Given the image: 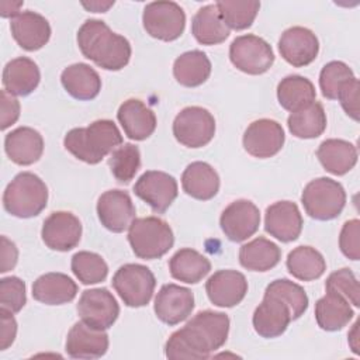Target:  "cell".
I'll list each match as a JSON object with an SVG mask.
<instances>
[{
  "instance_id": "6da1fadb",
  "label": "cell",
  "mask_w": 360,
  "mask_h": 360,
  "mask_svg": "<svg viewBox=\"0 0 360 360\" xmlns=\"http://www.w3.org/2000/svg\"><path fill=\"white\" fill-rule=\"evenodd\" d=\"M229 332V318L224 312L200 311L181 329L173 332L165 345L167 359H208L221 349Z\"/></svg>"
},
{
  "instance_id": "7a4b0ae2",
  "label": "cell",
  "mask_w": 360,
  "mask_h": 360,
  "mask_svg": "<svg viewBox=\"0 0 360 360\" xmlns=\"http://www.w3.org/2000/svg\"><path fill=\"white\" fill-rule=\"evenodd\" d=\"M77 45L83 56L105 70H121L131 58L129 41L115 34L101 20H86L77 31Z\"/></svg>"
},
{
  "instance_id": "3957f363",
  "label": "cell",
  "mask_w": 360,
  "mask_h": 360,
  "mask_svg": "<svg viewBox=\"0 0 360 360\" xmlns=\"http://www.w3.org/2000/svg\"><path fill=\"white\" fill-rule=\"evenodd\" d=\"M63 145L76 159L97 165L122 145V135L111 120H97L86 128L70 129L63 138Z\"/></svg>"
},
{
  "instance_id": "277c9868",
  "label": "cell",
  "mask_w": 360,
  "mask_h": 360,
  "mask_svg": "<svg viewBox=\"0 0 360 360\" xmlns=\"http://www.w3.org/2000/svg\"><path fill=\"white\" fill-rule=\"evenodd\" d=\"M48 202L46 184L31 172L18 173L3 193L4 210L17 218L37 217Z\"/></svg>"
},
{
  "instance_id": "5b68a950",
  "label": "cell",
  "mask_w": 360,
  "mask_h": 360,
  "mask_svg": "<svg viewBox=\"0 0 360 360\" xmlns=\"http://www.w3.org/2000/svg\"><path fill=\"white\" fill-rule=\"evenodd\" d=\"M128 242L135 256L153 260L172 249L174 235L169 224L158 217L135 218L128 228Z\"/></svg>"
},
{
  "instance_id": "8992f818",
  "label": "cell",
  "mask_w": 360,
  "mask_h": 360,
  "mask_svg": "<svg viewBox=\"0 0 360 360\" xmlns=\"http://www.w3.org/2000/svg\"><path fill=\"white\" fill-rule=\"evenodd\" d=\"M305 212L318 221H329L340 215L346 204L343 186L329 177L311 180L301 194Z\"/></svg>"
},
{
  "instance_id": "52a82bcc",
  "label": "cell",
  "mask_w": 360,
  "mask_h": 360,
  "mask_svg": "<svg viewBox=\"0 0 360 360\" xmlns=\"http://www.w3.org/2000/svg\"><path fill=\"white\" fill-rule=\"evenodd\" d=\"M156 285L153 273L143 264L127 263L121 266L114 277L112 287L127 307L139 308L149 304Z\"/></svg>"
},
{
  "instance_id": "ba28073f",
  "label": "cell",
  "mask_w": 360,
  "mask_h": 360,
  "mask_svg": "<svg viewBox=\"0 0 360 360\" xmlns=\"http://www.w3.org/2000/svg\"><path fill=\"white\" fill-rule=\"evenodd\" d=\"M173 135L177 142L187 148H202L215 135L214 115L198 105L186 107L173 121Z\"/></svg>"
},
{
  "instance_id": "9c48e42d",
  "label": "cell",
  "mask_w": 360,
  "mask_h": 360,
  "mask_svg": "<svg viewBox=\"0 0 360 360\" xmlns=\"http://www.w3.org/2000/svg\"><path fill=\"white\" fill-rule=\"evenodd\" d=\"M229 59L232 65L248 75H262L267 72L274 62V52L263 38L246 34L236 37L229 46Z\"/></svg>"
},
{
  "instance_id": "30bf717a",
  "label": "cell",
  "mask_w": 360,
  "mask_h": 360,
  "mask_svg": "<svg viewBox=\"0 0 360 360\" xmlns=\"http://www.w3.org/2000/svg\"><path fill=\"white\" fill-rule=\"evenodd\" d=\"M145 31L160 41L177 39L186 27V14L174 1H152L142 14Z\"/></svg>"
},
{
  "instance_id": "8fae6325",
  "label": "cell",
  "mask_w": 360,
  "mask_h": 360,
  "mask_svg": "<svg viewBox=\"0 0 360 360\" xmlns=\"http://www.w3.org/2000/svg\"><path fill=\"white\" fill-rule=\"evenodd\" d=\"M80 319L91 328L105 330L120 315V305L107 288H90L82 292L77 302Z\"/></svg>"
},
{
  "instance_id": "7c38bea8",
  "label": "cell",
  "mask_w": 360,
  "mask_h": 360,
  "mask_svg": "<svg viewBox=\"0 0 360 360\" xmlns=\"http://www.w3.org/2000/svg\"><path fill=\"white\" fill-rule=\"evenodd\" d=\"M134 193L155 212L162 214L177 197V181L169 173L148 170L136 180Z\"/></svg>"
},
{
  "instance_id": "4fadbf2b",
  "label": "cell",
  "mask_w": 360,
  "mask_h": 360,
  "mask_svg": "<svg viewBox=\"0 0 360 360\" xmlns=\"http://www.w3.org/2000/svg\"><path fill=\"white\" fill-rule=\"evenodd\" d=\"M285 141L283 127L269 118L253 121L243 134V148L253 158L267 159L277 155Z\"/></svg>"
},
{
  "instance_id": "5bb4252c",
  "label": "cell",
  "mask_w": 360,
  "mask_h": 360,
  "mask_svg": "<svg viewBox=\"0 0 360 360\" xmlns=\"http://www.w3.org/2000/svg\"><path fill=\"white\" fill-rule=\"evenodd\" d=\"M219 225L229 240L243 242L259 229V208L249 200H236L222 211Z\"/></svg>"
},
{
  "instance_id": "9a60e30c",
  "label": "cell",
  "mask_w": 360,
  "mask_h": 360,
  "mask_svg": "<svg viewBox=\"0 0 360 360\" xmlns=\"http://www.w3.org/2000/svg\"><path fill=\"white\" fill-rule=\"evenodd\" d=\"M41 236L49 249L68 252L79 245L82 224L72 212L55 211L44 221Z\"/></svg>"
},
{
  "instance_id": "2e32d148",
  "label": "cell",
  "mask_w": 360,
  "mask_h": 360,
  "mask_svg": "<svg viewBox=\"0 0 360 360\" xmlns=\"http://www.w3.org/2000/svg\"><path fill=\"white\" fill-rule=\"evenodd\" d=\"M97 215L104 228L120 233L135 219V207L127 191L108 190L98 197Z\"/></svg>"
},
{
  "instance_id": "e0dca14e",
  "label": "cell",
  "mask_w": 360,
  "mask_h": 360,
  "mask_svg": "<svg viewBox=\"0 0 360 360\" xmlns=\"http://www.w3.org/2000/svg\"><path fill=\"white\" fill-rule=\"evenodd\" d=\"M153 309L163 323L177 325L187 319L194 309V295L186 287L173 283L165 284L156 294Z\"/></svg>"
},
{
  "instance_id": "ac0fdd59",
  "label": "cell",
  "mask_w": 360,
  "mask_h": 360,
  "mask_svg": "<svg viewBox=\"0 0 360 360\" xmlns=\"http://www.w3.org/2000/svg\"><path fill=\"white\" fill-rule=\"evenodd\" d=\"M278 52L294 68H302L315 60L319 52L316 35L305 27L287 28L278 39Z\"/></svg>"
},
{
  "instance_id": "d6986e66",
  "label": "cell",
  "mask_w": 360,
  "mask_h": 360,
  "mask_svg": "<svg viewBox=\"0 0 360 360\" xmlns=\"http://www.w3.org/2000/svg\"><path fill=\"white\" fill-rule=\"evenodd\" d=\"M210 301L221 308L238 305L248 292L246 277L236 270H218L205 283Z\"/></svg>"
},
{
  "instance_id": "ffe728a7",
  "label": "cell",
  "mask_w": 360,
  "mask_h": 360,
  "mask_svg": "<svg viewBox=\"0 0 360 360\" xmlns=\"http://www.w3.org/2000/svg\"><path fill=\"white\" fill-rule=\"evenodd\" d=\"M264 229L281 242L295 240L302 231V215L295 202L277 201L266 208Z\"/></svg>"
},
{
  "instance_id": "44dd1931",
  "label": "cell",
  "mask_w": 360,
  "mask_h": 360,
  "mask_svg": "<svg viewBox=\"0 0 360 360\" xmlns=\"http://www.w3.org/2000/svg\"><path fill=\"white\" fill-rule=\"evenodd\" d=\"M291 321L288 307L280 298L266 292L252 318L256 333L266 339L281 336Z\"/></svg>"
},
{
  "instance_id": "7402d4cb",
  "label": "cell",
  "mask_w": 360,
  "mask_h": 360,
  "mask_svg": "<svg viewBox=\"0 0 360 360\" xmlns=\"http://www.w3.org/2000/svg\"><path fill=\"white\" fill-rule=\"evenodd\" d=\"M65 347L73 359H98L108 350V335L80 321L70 328Z\"/></svg>"
},
{
  "instance_id": "603a6c76",
  "label": "cell",
  "mask_w": 360,
  "mask_h": 360,
  "mask_svg": "<svg viewBox=\"0 0 360 360\" xmlns=\"http://www.w3.org/2000/svg\"><path fill=\"white\" fill-rule=\"evenodd\" d=\"M11 35L25 51L41 49L51 38V25L48 20L35 11H22L10 22Z\"/></svg>"
},
{
  "instance_id": "cb8c5ba5",
  "label": "cell",
  "mask_w": 360,
  "mask_h": 360,
  "mask_svg": "<svg viewBox=\"0 0 360 360\" xmlns=\"http://www.w3.org/2000/svg\"><path fill=\"white\" fill-rule=\"evenodd\" d=\"M4 150L11 162L28 166L39 160L44 152L42 135L30 127H18L4 138Z\"/></svg>"
},
{
  "instance_id": "d4e9b609",
  "label": "cell",
  "mask_w": 360,
  "mask_h": 360,
  "mask_svg": "<svg viewBox=\"0 0 360 360\" xmlns=\"http://www.w3.org/2000/svg\"><path fill=\"white\" fill-rule=\"evenodd\" d=\"M117 118L129 139L143 141L149 138L156 128L155 112L138 98L124 101L117 112Z\"/></svg>"
},
{
  "instance_id": "484cf974",
  "label": "cell",
  "mask_w": 360,
  "mask_h": 360,
  "mask_svg": "<svg viewBox=\"0 0 360 360\" xmlns=\"http://www.w3.org/2000/svg\"><path fill=\"white\" fill-rule=\"evenodd\" d=\"M41 73L37 63L25 56L7 62L3 69L4 90L13 96H28L39 84Z\"/></svg>"
},
{
  "instance_id": "4316f807",
  "label": "cell",
  "mask_w": 360,
  "mask_h": 360,
  "mask_svg": "<svg viewBox=\"0 0 360 360\" xmlns=\"http://www.w3.org/2000/svg\"><path fill=\"white\" fill-rule=\"evenodd\" d=\"M77 294L76 283L63 273H45L32 284V297L46 305L70 302Z\"/></svg>"
},
{
  "instance_id": "83f0119b",
  "label": "cell",
  "mask_w": 360,
  "mask_h": 360,
  "mask_svg": "<svg viewBox=\"0 0 360 360\" xmlns=\"http://www.w3.org/2000/svg\"><path fill=\"white\" fill-rule=\"evenodd\" d=\"M181 187L187 195L207 201L217 195L219 190V176L211 165L193 162L181 174Z\"/></svg>"
},
{
  "instance_id": "f1b7e54d",
  "label": "cell",
  "mask_w": 360,
  "mask_h": 360,
  "mask_svg": "<svg viewBox=\"0 0 360 360\" xmlns=\"http://www.w3.org/2000/svg\"><path fill=\"white\" fill-rule=\"evenodd\" d=\"M354 312L350 302L338 292L326 291L315 304V319L321 329L328 332L340 330L345 328Z\"/></svg>"
},
{
  "instance_id": "f546056e",
  "label": "cell",
  "mask_w": 360,
  "mask_h": 360,
  "mask_svg": "<svg viewBox=\"0 0 360 360\" xmlns=\"http://www.w3.org/2000/svg\"><path fill=\"white\" fill-rule=\"evenodd\" d=\"M60 82L65 90L77 100H91L101 90L98 73L87 63H73L63 69Z\"/></svg>"
},
{
  "instance_id": "4dcf8cb0",
  "label": "cell",
  "mask_w": 360,
  "mask_h": 360,
  "mask_svg": "<svg viewBox=\"0 0 360 360\" xmlns=\"http://www.w3.org/2000/svg\"><path fill=\"white\" fill-rule=\"evenodd\" d=\"M316 156L323 169L335 176H343L357 163V149L343 139H326L316 150Z\"/></svg>"
},
{
  "instance_id": "1f68e13d",
  "label": "cell",
  "mask_w": 360,
  "mask_h": 360,
  "mask_svg": "<svg viewBox=\"0 0 360 360\" xmlns=\"http://www.w3.org/2000/svg\"><path fill=\"white\" fill-rule=\"evenodd\" d=\"M280 259V248L263 236H257L239 249V263L250 271H267L276 267Z\"/></svg>"
},
{
  "instance_id": "d6a6232c",
  "label": "cell",
  "mask_w": 360,
  "mask_h": 360,
  "mask_svg": "<svg viewBox=\"0 0 360 360\" xmlns=\"http://www.w3.org/2000/svg\"><path fill=\"white\" fill-rule=\"evenodd\" d=\"M191 32L202 45H217L229 37V28L222 21L215 4H207L194 14Z\"/></svg>"
},
{
  "instance_id": "836d02e7",
  "label": "cell",
  "mask_w": 360,
  "mask_h": 360,
  "mask_svg": "<svg viewBox=\"0 0 360 360\" xmlns=\"http://www.w3.org/2000/svg\"><path fill=\"white\" fill-rule=\"evenodd\" d=\"M170 276L187 284L201 281L211 270L210 260L194 249L184 248L177 250L169 262Z\"/></svg>"
},
{
  "instance_id": "e575fe53",
  "label": "cell",
  "mask_w": 360,
  "mask_h": 360,
  "mask_svg": "<svg viewBox=\"0 0 360 360\" xmlns=\"http://www.w3.org/2000/svg\"><path fill=\"white\" fill-rule=\"evenodd\" d=\"M211 75V62L202 51H188L176 58L173 76L184 87L201 86Z\"/></svg>"
},
{
  "instance_id": "d590c367",
  "label": "cell",
  "mask_w": 360,
  "mask_h": 360,
  "mask_svg": "<svg viewBox=\"0 0 360 360\" xmlns=\"http://www.w3.org/2000/svg\"><path fill=\"white\" fill-rule=\"evenodd\" d=\"M315 87L312 82L300 75H290L284 77L277 86V98L280 105L294 112L315 101Z\"/></svg>"
},
{
  "instance_id": "8d00e7d4",
  "label": "cell",
  "mask_w": 360,
  "mask_h": 360,
  "mask_svg": "<svg viewBox=\"0 0 360 360\" xmlns=\"http://www.w3.org/2000/svg\"><path fill=\"white\" fill-rule=\"evenodd\" d=\"M287 125L290 132L297 138H318L326 128V114L323 105L318 101H312L307 107L291 112L288 115Z\"/></svg>"
},
{
  "instance_id": "74e56055",
  "label": "cell",
  "mask_w": 360,
  "mask_h": 360,
  "mask_svg": "<svg viewBox=\"0 0 360 360\" xmlns=\"http://www.w3.org/2000/svg\"><path fill=\"white\" fill-rule=\"evenodd\" d=\"M288 273L302 281H312L319 278L326 270L323 256L311 246H298L287 256Z\"/></svg>"
},
{
  "instance_id": "f35d334b",
  "label": "cell",
  "mask_w": 360,
  "mask_h": 360,
  "mask_svg": "<svg viewBox=\"0 0 360 360\" xmlns=\"http://www.w3.org/2000/svg\"><path fill=\"white\" fill-rule=\"evenodd\" d=\"M219 15L228 28L240 31L249 28L260 8L259 1H238V0H221L215 3Z\"/></svg>"
},
{
  "instance_id": "ab89813d",
  "label": "cell",
  "mask_w": 360,
  "mask_h": 360,
  "mask_svg": "<svg viewBox=\"0 0 360 360\" xmlns=\"http://www.w3.org/2000/svg\"><path fill=\"white\" fill-rule=\"evenodd\" d=\"M70 267L77 280L86 285L101 283L108 274V266L105 260L100 255L87 250L75 253L72 256Z\"/></svg>"
},
{
  "instance_id": "60d3db41",
  "label": "cell",
  "mask_w": 360,
  "mask_h": 360,
  "mask_svg": "<svg viewBox=\"0 0 360 360\" xmlns=\"http://www.w3.org/2000/svg\"><path fill=\"white\" fill-rule=\"evenodd\" d=\"M264 292L280 298L288 307L292 321L298 319L308 308V295L304 288L287 278L271 281Z\"/></svg>"
},
{
  "instance_id": "b9f144b4",
  "label": "cell",
  "mask_w": 360,
  "mask_h": 360,
  "mask_svg": "<svg viewBox=\"0 0 360 360\" xmlns=\"http://www.w3.org/2000/svg\"><path fill=\"white\" fill-rule=\"evenodd\" d=\"M108 165L112 176L120 183L127 184L135 177L141 166V152L134 143H122L111 153Z\"/></svg>"
},
{
  "instance_id": "7bdbcfd3",
  "label": "cell",
  "mask_w": 360,
  "mask_h": 360,
  "mask_svg": "<svg viewBox=\"0 0 360 360\" xmlns=\"http://www.w3.org/2000/svg\"><path fill=\"white\" fill-rule=\"evenodd\" d=\"M353 77V70L345 62L332 60L326 63L319 73V87L322 96L329 100H336L343 84Z\"/></svg>"
},
{
  "instance_id": "ee69618b",
  "label": "cell",
  "mask_w": 360,
  "mask_h": 360,
  "mask_svg": "<svg viewBox=\"0 0 360 360\" xmlns=\"http://www.w3.org/2000/svg\"><path fill=\"white\" fill-rule=\"evenodd\" d=\"M326 291H333L345 297L352 305H360V288L354 273L350 269H340L329 274L325 283Z\"/></svg>"
},
{
  "instance_id": "f6af8a7d",
  "label": "cell",
  "mask_w": 360,
  "mask_h": 360,
  "mask_svg": "<svg viewBox=\"0 0 360 360\" xmlns=\"http://www.w3.org/2000/svg\"><path fill=\"white\" fill-rule=\"evenodd\" d=\"M25 302V283L15 276L3 277L0 280V308L15 314L22 309Z\"/></svg>"
},
{
  "instance_id": "bcb514c9",
  "label": "cell",
  "mask_w": 360,
  "mask_h": 360,
  "mask_svg": "<svg viewBox=\"0 0 360 360\" xmlns=\"http://www.w3.org/2000/svg\"><path fill=\"white\" fill-rule=\"evenodd\" d=\"M339 248L347 259L359 260V257H360V222H359V219H350L343 224L340 235H339Z\"/></svg>"
},
{
  "instance_id": "7dc6e473",
  "label": "cell",
  "mask_w": 360,
  "mask_h": 360,
  "mask_svg": "<svg viewBox=\"0 0 360 360\" xmlns=\"http://www.w3.org/2000/svg\"><path fill=\"white\" fill-rule=\"evenodd\" d=\"M338 100L345 112L354 121H359V80L350 79L343 84L338 94Z\"/></svg>"
},
{
  "instance_id": "c3c4849f",
  "label": "cell",
  "mask_w": 360,
  "mask_h": 360,
  "mask_svg": "<svg viewBox=\"0 0 360 360\" xmlns=\"http://www.w3.org/2000/svg\"><path fill=\"white\" fill-rule=\"evenodd\" d=\"M1 129H7L20 117V101L6 90H1Z\"/></svg>"
},
{
  "instance_id": "681fc988",
  "label": "cell",
  "mask_w": 360,
  "mask_h": 360,
  "mask_svg": "<svg viewBox=\"0 0 360 360\" xmlns=\"http://www.w3.org/2000/svg\"><path fill=\"white\" fill-rule=\"evenodd\" d=\"M0 350H6L8 346L13 345L15 335H17V322L11 312L0 308Z\"/></svg>"
},
{
  "instance_id": "f907efd6",
  "label": "cell",
  "mask_w": 360,
  "mask_h": 360,
  "mask_svg": "<svg viewBox=\"0 0 360 360\" xmlns=\"http://www.w3.org/2000/svg\"><path fill=\"white\" fill-rule=\"evenodd\" d=\"M18 259V250L14 242H11L7 236H1V267L0 271L6 273L14 269Z\"/></svg>"
},
{
  "instance_id": "816d5d0a",
  "label": "cell",
  "mask_w": 360,
  "mask_h": 360,
  "mask_svg": "<svg viewBox=\"0 0 360 360\" xmlns=\"http://www.w3.org/2000/svg\"><path fill=\"white\" fill-rule=\"evenodd\" d=\"M22 6V1H1V17H15L20 14V7Z\"/></svg>"
},
{
  "instance_id": "f5cc1de1",
  "label": "cell",
  "mask_w": 360,
  "mask_h": 360,
  "mask_svg": "<svg viewBox=\"0 0 360 360\" xmlns=\"http://www.w3.org/2000/svg\"><path fill=\"white\" fill-rule=\"evenodd\" d=\"M82 4H83V7H86L87 10L93 11V13H104L114 4V1H107V3L91 1V3H82Z\"/></svg>"
}]
</instances>
